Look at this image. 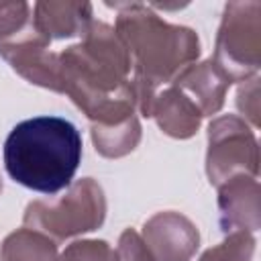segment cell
I'll return each mask as SVG.
<instances>
[{
  "mask_svg": "<svg viewBox=\"0 0 261 261\" xmlns=\"http://www.w3.org/2000/svg\"><path fill=\"white\" fill-rule=\"evenodd\" d=\"M237 108L241 118L255 130L259 128V75L245 80L237 90Z\"/></svg>",
  "mask_w": 261,
  "mask_h": 261,
  "instance_id": "obj_18",
  "label": "cell"
},
{
  "mask_svg": "<svg viewBox=\"0 0 261 261\" xmlns=\"http://www.w3.org/2000/svg\"><path fill=\"white\" fill-rule=\"evenodd\" d=\"M206 147V175L218 188L232 175H259V143L255 130L237 114H222L210 120Z\"/></svg>",
  "mask_w": 261,
  "mask_h": 261,
  "instance_id": "obj_6",
  "label": "cell"
},
{
  "mask_svg": "<svg viewBox=\"0 0 261 261\" xmlns=\"http://www.w3.org/2000/svg\"><path fill=\"white\" fill-rule=\"evenodd\" d=\"M57 55L63 94L92 124H118L135 114L133 63L114 27L92 20L80 41Z\"/></svg>",
  "mask_w": 261,
  "mask_h": 261,
  "instance_id": "obj_1",
  "label": "cell"
},
{
  "mask_svg": "<svg viewBox=\"0 0 261 261\" xmlns=\"http://www.w3.org/2000/svg\"><path fill=\"white\" fill-rule=\"evenodd\" d=\"M202 112V116H214L222 110L224 98L232 82L228 75L214 63L212 57L188 65L173 82Z\"/></svg>",
  "mask_w": 261,
  "mask_h": 261,
  "instance_id": "obj_10",
  "label": "cell"
},
{
  "mask_svg": "<svg viewBox=\"0 0 261 261\" xmlns=\"http://www.w3.org/2000/svg\"><path fill=\"white\" fill-rule=\"evenodd\" d=\"M92 145L98 155L106 159H120L133 153L143 137V126L137 114L118 124H92L90 126Z\"/></svg>",
  "mask_w": 261,
  "mask_h": 261,
  "instance_id": "obj_13",
  "label": "cell"
},
{
  "mask_svg": "<svg viewBox=\"0 0 261 261\" xmlns=\"http://www.w3.org/2000/svg\"><path fill=\"white\" fill-rule=\"evenodd\" d=\"M218 224L220 230H249L257 232L261 226V208H259V179L253 175H232L222 181L218 188Z\"/></svg>",
  "mask_w": 261,
  "mask_h": 261,
  "instance_id": "obj_9",
  "label": "cell"
},
{
  "mask_svg": "<svg viewBox=\"0 0 261 261\" xmlns=\"http://www.w3.org/2000/svg\"><path fill=\"white\" fill-rule=\"evenodd\" d=\"M155 118L157 126L171 139H190L200 130L202 124V112L200 108L173 84L163 86L153 104H151V116Z\"/></svg>",
  "mask_w": 261,
  "mask_h": 261,
  "instance_id": "obj_12",
  "label": "cell"
},
{
  "mask_svg": "<svg viewBox=\"0 0 261 261\" xmlns=\"http://www.w3.org/2000/svg\"><path fill=\"white\" fill-rule=\"evenodd\" d=\"M94 20V6L90 2H57L41 0L33 6V27L41 37L51 41L82 37Z\"/></svg>",
  "mask_w": 261,
  "mask_h": 261,
  "instance_id": "obj_11",
  "label": "cell"
},
{
  "mask_svg": "<svg viewBox=\"0 0 261 261\" xmlns=\"http://www.w3.org/2000/svg\"><path fill=\"white\" fill-rule=\"evenodd\" d=\"M106 194L94 177L71 181L55 200H33L22 214V226L35 228L55 243L98 230L106 220Z\"/></svg>",
  "mask_w": 261,
  "mask_h": 261,
  "instance_id": "obj_4",
  "label": "cell"
},
{
  "mask_svg": "<svg viewBox=\"0 0 261 261\" xmlns=\"http://www.w3.org/2000/svg\"><path fill=\"white\" fill-rule=\"evenodd\" d=\"M82 153V135L71 120L33 116L12 126L2 159L12 181L51 196L73 181Z\"/></svg>",
  "mask_w": 261,
  "mask_h": 261,
  "instance_id": "obj_3",
  "label": "cell"
},
{
  "mask_svg": "<svg viewBox=\"0 0 261 261\" xmlns=\"http://www.w3.org/2000/svg\"><path fill=\"white\" fill-rule=\"evenodd\" d=\"M33 24V8L22 0H0V43L14 39Z\"/></svg>",
  "mask_w": 261,
  "mask_h": 261,
  "instance_id": "obj_16",
  "label": "cell"
},
{
  "mask_svg": "<svg viewBox=\"0 0 261 261\" xmlns=\"http://www.w3.org/2000/svg\"><path fill=\"white\" fill-rule=\"evenodd\" d=\"M257 247V239L249 230H232L226 232L224 239L206 249L198 261H253Z\"/></svg>",
  "mask_w": 261,
  "mask_h": 261,
  "instance_id": "obj_15",
  "label": "cell"
},
{
  "mask_svg": "<svg viewBox=\"0 0 261 261\" xmlns=\"http://www.w3.org/2000/svg\"><path fill=\"white\" fill-rule=\"evenodd\" d=\"M0 261H2V257H0Z\"/></svg>",
  "mask_w": 261,
  "mask_h": 261,
  "instance_id": "obj_21",
  "label": "cell"
},
{
  "mask_svg": "<svg viewBox=\"0 0 261 261\" xmlns=\"http://www.w3.org/2000/svg\"><path fill=\"white\" fill-rule=\"evenodd\" d=\"M212 59L232 84L257 75L261 67V2L224 4Z\"/></svg>",
  "mask_w": 261,
  "mask_h": 261,
  "instance_id": "obj_5",
  "label": "cell"
},
{
  "mask_svg": "<svg viewBox=\"0 0 261 261\" xmlns=\"http://www.w3.org/2000/svg\"><path fill=\"white\" fill-rule=\"evenodd\" d=\"M116 261H157L135 228H124L116 245Z\"/></svg>",
  "mask_w": 261,
  "mask_h": 261,
  "instance_id": "obj_19",
  "label": "cell"
},
{
  "mask_svg": "<svg viewBox=\"0 0 261 261\" xmlns=\"http://www.w3.org/2000/svg\"><path fill=\"white\" fill-rule=\"evenodd\" d=\"M57 261H116V251L102 239H80L69 243Z\"/></svg>",
  "mask_w": 261,
  "mask_h": 261,
  "instance_id": "obj_17",
  "label": "cell"
},
{
  "mask_svg": "<svg viewBox=\"0 0 261 261\" xmlns=\"http://www.w3.org/2000/svg\"><path fill=\"white\" fill-rule=\"evenodd\" d=\"M57 243L29 226L12 230L0 245L2 261H57Z\"/></svg>",
  "mask_w": 261,
  "mask_h": 261,
  "instance_id": "obj_14",
  "label": "cell"
},
{
  "mask_svg": "<svg viewBox=\"0 0 261 261\" xmlns=\"http://www.w3.org/2000/svg\"><path fill=\"white\" fill-rule=\"evenodd\" d=\"M51 43L31 24L24 33L0 43V57L29 84L63 94L59 55L51 51Z\"/></svg>",
  "mask_w": 261,
  "mask_h": 261,
  "instance_id": "obj_7",
  "label": "cell"
},
{
  "mask_svg": "<svg viewBox=\"0 0 261 261\" xmlns=\"http://www.w3.org/2000/svg\"><path fill=\"white\" fill-rule=\"evenodd\" d=\"M108 6L118 12L114 31L130 55V86L137 110L149 118L157 92L198 61L200 37L190 27L167 22L151 4L122 2Z\"/></svg>",
  "mask_w": 261,
  "mask_h": 261,
  "instance_id": "obj_2",
  "label": "cell"
},
{
  "mask_svg": "<svg viewBox=\"0 0 261 261\" xmlns=\"http://www.w3.org/2000/svg\"><path fill=\"white\" fill-rule=\"evenodd\" d=\"M141 237L157 261H192L200 249L198 226L175 210H161L149 216Z\"/></svg>",
  "mask_w": 261,
  "mask_h": 261,
  "instance_id": "obj_8",
  "label": "cell"
},
{
  "mask_svg": "<svg viewBox=\"0 0 261 261\" xmlns=\"http://www.w3.org/2000/svg\"><path fill=\"white\" fill-rule=\"evenodd\" d=\"M2 188H4V184H2V175H0V194H2Z\"/></svg>",
  "mask_w": 261,
  "mask_h": 261,
  "instance_id": "obj_20",
  "label": "cell"
}]
</instances>
